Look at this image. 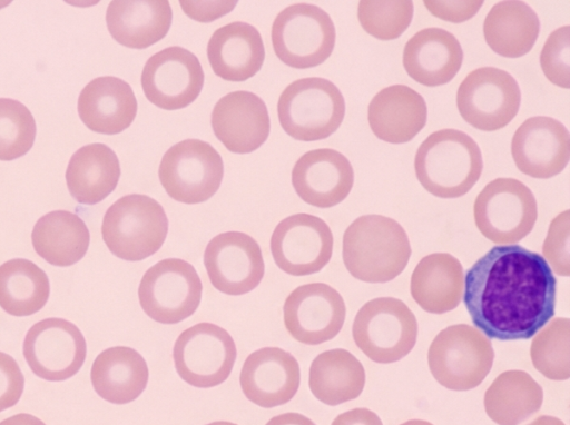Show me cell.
<instances>
[{
	"label": "cell",
	"instance_id": "cell-1",
	"mask_svg": "<svg viewBox=\"0 0 570 425\" xmlns=\"http://www.w3.org/2000/svg\"><path fill=\"white\" fill-rule=\"evenodd\" d=\"M462 297L488 338L529 339L554 316L557 280L540 254L498 245L468 269Z\"/></svg>",
	"mask_w": 570,
	"mask_h": 425
},
{
	"label": "cell",
	"instance_id": "cell-2",
	"mask_svg": "<svg viewBox=\"0 0 570 425\" xmlns=\"http://www.w3.org/2000/svg\"><path fill=\"white\" fill-rule=\"evenodd\" d=\"M404 228L383 215H363L345 229L342 257L347 271L356 279L382 284L396 278L411 257Z\"/></svg>",
	"mask_w": 570,
	"mask_h": 425
},
{
	"label": "cell",
	"instance_id": "cell-3",
	"mask_svg": "<svg viewBox=\"0 0 570 425\" xmlns=\"http://www.w3.org/2000/svg\"><path fill=\"white\" fill-rule=\"evenodd\" d=\"M414 169L419 182L439 198H459L479 180L482 154L465 132L441 129L429 135L416 150Z\"/></svg>",
	"mask_w": 570,
	"mask_h": 425
},
{
	"label": "cell",
	"instance_id": "cell-4",
	"mask_svg": "<svg viewBox=\"0 0 570 425\" xmlns=\"http://www.w3.org/2000/svg\"><path fill=\"white\" fill-rule=\"evenodd\" d=\"M168 233V218L154 198L129 194L117 199L105 212L101 236L116 257L139 261L163 246Z\"/></svg>",
	"mask_w": 570,
	"mask_h": 425
},
{
	"label": "cell",
	"instance_id": "cell-5",
	"mask_svg": "<svg viewBox=\"0 0 570 425\" xmlns=\"http://www.w3.org/2000/svg\"><path fill=\"white\" fill-rule=\"evenodd\" d=\"M277 113L283 130L292 138L315 141L338 129L345 116V100L332 81L301 78L282 91Z\"/></svg>",
	"mask_w": 570,
	"mask_h": 425
},
{
	"label": "cell",
	"instance_id": "cell-6",
	"mask_svg": "<svg viewBox=\"0 0 570 425\" xmlns=\"http://www.w3.org/2000/svg\"><path fill=\"white\" fill-rule=\"evenodd\" d=\"M494 350L490 339L469 324L442 329L428 350V364L443 387L463 392L479 386L490 373Z\"/></svg>",
	"mask_w": 570,
	"mask_h": 425
},
{
	"label": "cell",
	"instance_id": "cell-7",
	"mask_svg": "<svg viewBox=\"0 0 570 425\" xmlns=\"http://www.w3.org/2000/svg\"><path fill=\"white\" fill-rule=\"evenodd\" d=\"M352 336L355 345L372 362L392 364L413 349L417 322L401 299L377 297L366 302L356 313Z\"/></svg>",
	"mask_w": 570,
	"mask_h": 425
},
{
	"label": "cell",
	"instance_id": "cell-8",
	"mask_svg": "<svg viewBox=\"0 0 570 425\" xmlns=\"http://www.w3.org/2000/svg\"><path fill=\"white\" fill-rule=\"evenodd\" d=\"M272 43L277 58L294 69L320 66L332 55L336 31L323 9L295 3L283 9L272 24Z\"/></svg>",
	"mask_w": 570,
	"mask_h": 425
},
{
	"label": "cell",
	"instance_id": "cell-9",
	"mask_svg": "<svg viewBox=\"0 0 570 425\" xmlns=\"http://www.w3.org/2000/svg\"><path fill=\"white\" fill-rule=\"evenodd\" d=\"M479 231L497 245H514L528 236L538 218L534 195L514 178H497L479 192L473 205Z\"/></svg>",
	"mask_w": 570,
	"mask_h": 425
},
{
	"label": "cell",
	"instance_id": "cell-10",
	"mask_svg": "<svg viewBox=\"0 0 570 425\" xmlns=\"http://www.w3.org/2000/svg\"><path fill=\"white\" fill-rule=\"evenodd\" d=\"M224 164L218 151L199 139H185L163 156L158 177L170 198L183 204H200L218 190Z\"/></svg>",
	"mask_w": 570,
	"mask_h": 425
},
{
	"label": "cell",
	"instance_id": "cell-11",
	"mask_svg": "<svg viewBox=\"0 0 570 425\" xmlns=\"http://www.w3.org/2000/svg\"><path fill=\"white\" fill-rule=\"evenodd\" d=\"M203 284L188 261L180 258L159 260L144 274L139 304L147 316L160 324H177L190 317L202 299Z\"/></svg>",
	"mask_w": 570,
	"mask_h": 425
},
{
	"label": "cell",
	"instance_id": "cell-12",
	"mask_svg": "<svg viewBox=\"0 0 570 425\" xmlns=\"http://www.w3.org/2000/svg\"><path fill=\"white\" fill-rule=\"evenodd\" d=\"M236 355V345L230 334L207 322L180 333L173 348L179 377L198 388H210L224 383L233 370Z\"/></svg>",
	"mask_w": 570,
	"mask_h": 425
},
{
	"label": "cell",
	"instance_id": "cell-13",
	"mask_svg": "<svg viewBox=\"0 0 570 425\" xmlns=\"http://www.w3.org/2000/svg\"><path fill=\"white\" fill-rule=\"evenodd\" d=\"M521 91L517 80L495 67H481L466 75L458 88L461 117L481 131H495L517 116Z\"/></svg>",
	"mask_w": 570,
	"mask_h": 425
},
{
	"label": "cell",
	"instance_id": "cell-14",
	"mask_svg": "<svg viewBox=\"0 0 570 425\" xmlns=\"http://www.w3.org/2000/svg\"><path fill=\"white\" fill-rule=\"evenodd\" d=\"M23 356L38 377L61 382L82 367L87 344L80 329L63 318H45L33 324L23 340Z\"/></svg>",
	"mask_w": 570,
	"mask_h": 425
},
{
	"label": "cell",
	"instance_id": "cell-15",
	"mask_svg": "<svg viewBox=\"0 0 570 425\" xmlns=\"http://www.w3.org/2000/svg\"><path fill=\"white\" fill-rule=\"evenodd\" d=\"M333 234L320 217L299 212L281 220L271 237L275 264L292 276H306L322 270L333 253Z\"/></svg>",
	"mask_w": 570,
	"mask_h": 425
},
{
	"label": "cell",
	"instance_id": "cell-16",
	"mask_svg": "<svg viewBox=\"0 0 570 425\" xmlns=\"http://www.w3.org/2000/svg\"><path fill=\"white\" fill-rule=\"evenodd\" d=\"M140 80L144 93L153 105L165 110H178L199 96L204 71L191 51L171 46L149 57Z\"/></svg>",
	"mask_w": 570,
	"mask_h": 425
},
{
	"label": "cell",
	"instance_id": "cell-17",
	"mask_svg": "<svg viewBox=\"0 0 570 425\" xmlns=\"http://www.w3.org/2000/svg\"><path fill=\"white\" fill-rule=\"evenodd\" d=\"M288 334L305 345H320L333 339L342 329L346 306L342 295L324 283L296 287L283 306Z\"/></svg>",
	"mask_w": 570,
	"mask_h": 425
},
{
	"label": "cell",
	"instance_id": "cell-18",
	"mask_svg": "<svg viewBox=\"0 0 570 425\" xmlns=\"http://www.w3.org/2000/svg\"><path fill=\"white\" fill-rule=\"evenodd\" d=\"M204 266L212 285L220 293L238 296L255 289L265 265L257 241L242 231H225L209 240Z\"/></svg>",
	"mask_w": 570,
	"mask_h": 425
},
{
	"label": "cell",
	"instance_id": "cell-19",
	"mask_svg": "<svg viewBox=\"0 0 570 425\" xmlns=\"http://www.w3.org/2000/svg\"><path fill=\"white\" fill-rule=\"evenodd\" d=\"M511 155L522 174L537 179L552 178L568 165L569 131L554 118L530 117L514 131Z\"/></svg>",
	"mask_w": 570,
	"mask_h": 425
},
{
	"label": "cell",
	"instance_id": "cell-20",
	"mask_svg": "<svg viewBox=\"0 0 570 425\" xmlns=\"http://www.w3.org/2000/svg\"><path fill=\"white\" fill-rule=\"evenodd\" d=\"M354 170L340 151L318 148L303 154L292 169V185L298 197L317 208H331L351 192Z\"/></svg>",
	"mask_w": 570,
	"mask_h": 425
},
{
	"label": "cell",
	"instance_id": "cell-21",
	"mask_svg": "<svg viewBox=\"0 0 570 425\" xmlns=\"http://www.w3.org/2000/svg\"><path fill=\"white\" fill-rule=\"evenodd\" d=\"M240 388L248 401L263 408L288 403L301 384L296 358L279 347L259 348L245 359L239 375Z\"/></svg>",
	"mask_w": 570,
	"mask_h": 425
},
{
	"label": "cell",
	"instance_id": "cell-22",
	"mask_svg": "<svg viewBox=\"0 0 570 425\" xmlns=\"http://www.w3.org/2000/svg\"><path fill=\"white\" fill-rule=\"evenodd\" d=\"M210 122L217 139L229 151L240 155L258 149L271 130L265 102L245 90L222 97L214 106Z\"/></svg>",
	"mask_w": 570,
	"mask_h": 425
},
{
	"label": "cell",
	"instance_id": "cell-23",
	"mask_svg": "<svg viewBox=\"0 0 570 425\" xmlns=\"http://www.w3.org/2000/svg\"><path fill=\"white\" fill-rule=\"evenodd\" d=\"M463 50L451 32L441 28L417 31L405 43L403 67L414 81L438 87L450 82L459 72Z\"/></svg>",
	"mask_w": 570,
	"mask_h": 425
},
{
	"label": "cell",
	"instance_id": "cell-24",
	"mask_svg": "<svg viewBox=\"0 0 570 425\" xmlns=\"http://www.w3.org/2000/svg\"><path fill=\"white\" fill-rule=\"evenodd\" d=\"M426 118L424 98L405 85L383 88L367 108L371 130L379 139L390 144L412 140L424 128Z\"/></svg>",
	"mask_w": 570,
	"mask_h": 425
},
{
	"label": "cell",
	"instance_id": "cell-25",
	"mask_svg": "<svg viewBox=\"0 0 570 425\" xmlns=\"http://www.w3.org/2000/svg\"><path fill=\"white\" fill-rule=\"evenodd\" d=\"M81 121L91 131L116 135L127 129L137 115L132 88L120 78L98 77L89 81L78 97Z\"/></svg>",
	"mask_w": 570,
	"mask_h": 425
},
{
	"label": "cell",
	"instance_id": "cell-26",
	"mask_svg": "<svg viewBox=\"0 0 570 425\" xmlns=\"http://www.w3.org/2000/svg\"><path fill=\"white\" fill-rule=\"evenodd\" d=\"M207 58L219 78L233 82L245 81L254 77L263 66V39L249 23H227L212 34L207 43Z\"/></svg>",
	"mask_w": 570,
	"mask_h": 425
},
{
	"label": "cell",
	"instance_id": "cell-27",
	"mask_svg": "<svg viewBox=\"0 0 570 425\" xmlns=\"http://www.w3.org/2000/svg\"><path fill=\"white\" fill-rule=\"evenodd\" d=\"M173 19L167 0H114L106 11L111 37L131 49H146L161 40Z\"/></svg>",
	"mask_w": 570,
	"mask_h": 425
},
{
	"label": "cell",
	"instance_id": "cell-28",
	"mask_svg": "<svg viewBox=\"0 0 570 425\" xmlns=\"http://www.w3.org/2000/svg\"><path fill=\"white\" fill-rule=\"evenodd\" d=\"M463 288V267L449 253L424 256L411 275L412 298L423 310L431 314H444L455 309L462 300Z\"/></svg>",
	"mask_w": 570,
	"mask_h": 425
},
{
	"label": "cell",
	"instance_id": "cell-29",
	"mask_svg": "<svg viewBox=\"0 0 570 425\" xmlns=\"http://www.w3.org/2000/svg\"><path fill=\"white\" fill-rule=\"evenodd\" d=\"M149 370L144 357L128 346H114L95 358L90 379L95 392L105 401L122 405L145 391Z\"/></svg>",
	"mask_w": 570,
	"mask_h": 425
},
{
	"label": "cell",
	"instance_id": "cell-30",
	"mask_svg": "<svg viewBox=\"0 0 570 425\" xmlns=\"http://www.w3.org/2000/svg\"><path fill=\"white\" fill-rule=\"evenodd\" d=\"M120 178V164L105 144L80 147L69 159L66 184L70 195L82 205H95L108 197Z\"/></svg>",
	"mask_w": 570,
	"mask_h": 425
},
{
	"label": "cell",
	"instance_id": "cell-31",
	"mask_svg": "<svg viewBox=\"0 0 570 425\" xmlns=\"http://www.w3.org/2000/svg\"><path fill=\"white\" fill-rule=\"evenodd\" d=\"M540 21L534 10L520 0L497 2L483 22L487 45L505 58H519L534 46Z\"/></svg>",
	"mask_w": 570,
	"mask_h": 425
},
{
	"label": "cell",
	"instance_id": "cell-32",
	"mask_svg": "<svg viewBox=\"0 0 570 425\" xmlns=\"http://www.w3.org/2000/svg\"><path fill=\"white\" fill-rule=\"evenodd\" d=\"M31 243L36 253L47 263L68 267L86 255L90 234L78 215L68 210H55L36 221Z\"/></svg>",
	"mask_w": 570,
	"mask_h": 425
},
{
	"label": "cell",
	"instance_id": "cell-33",
	"mask_svg": "<svg viewBox=\"0 0 570 425\" xmlns=\"http://www.w3.org/2000/svg\"><path fill=\"white\" fill-rule=\"evenodd\" d=\"M365 379L362 363L348 350L334 348L313 359L308 386L316 399L336 406L357 398L364 389Z\"/></svg>",
	"mask_w": 570,
	"mask_h": 425
},
{
	"label": "cell",
	"instance_id": "cell-34",
	"mask_svg": "<svg viewBox=\"0 0 570 425\" xmlns=\"http://www.w3.org/2000/svg\"><path fill=\"white\" fill-rule=\"evenodd\" d=\"M542 402V387L520 369L498 375L483 398L487 415L498 425L521 424L540 411Z\"/></svg>",
	"mask_w": 570,
	"mask_h": 425
},
{
	"label": "cell",
	"instance_id": "cell-35",
	"mask_svg": "<svg viewBox=\"0 0 570 425\" xmlns=\"http://www.w3.org/2000/svg\"><path fill=\"white\" fill-rule=\"evenodd\" d=\"M49 295L47 274L31 260L13 258L0 265V307L9 315H33L45 307Z\"/></svg>",
	"mask_w": 570,
	"mask_h": 425
},
{
	"label": "cell",
	"instance_id": "cell-36",
	"mask_svg": "<svg viewBox=\"0 0 570 425\" xmlns=\"http://www.w3.org/2000/svg\"><path fill=\"white\" fill-rule=\"evenodd\" d=\"M569 344V318H553L535 334L531 342L530 357L533 367L548 379H568L570 377Z\"/></svg>",
	"mask_w": 570,
	"mask_h": 425
},
{
	"label": "cell",
	"instance_id": "cell-37",
	"mask_svg": "<svg viewBox=\"0 0 570 425\" xmlns=\"http://www.w3.org/2000/svg\"><path fill=\"white\" fill-rule=\"evenodd\" d=\"M413 12L411 0H362L357 6L361 27L380 40L399 38L409 28Z\"/></svg>",
	"mask_w": 570,
	"mask_h": 425
},
{
	"label": "cell",
	"instance_id": "cell-38",
	"mask_svg": "<svg viewBox=\"0 0 570 425\" xmlns=\"http://www.w3.org/2000/svg\"><path fill=\"white\" fill-rule=\"evenodd\" d=\"M36 121L20 101L0 98V160L10 161L26 155L36 139Z\"/></svg>",
	"mask_w": 570,
	"mask_h": 425
},
{
	"label": "cell",
	"instance_id": "cell-39",
	"mask_svg": "<svg viewBox=\"0 0 570 425\" xmlns=\"http://www.w3.org/2000/svg\"><path fill=\"white\" fill-rule=\"evenodd\" d=\"M570 27L562 26L547 38L541 52L540 66L546 78L553 85L570 88Z\"/></svg>",
	"mask_w": 570,
	"mask_h": 425
},
{
	"label": "cell",
	"instance_id": "cell-40",
	"mask_svg": "<svg viewBox=\"0 0 570 425\" xmlns=\"http://www.w3.org/2000/svg\"><path fill=\"white\" fill-rule=\"evenodd\" d=\"M569 237L570 214L567 209L551 220L542 246V257L551 270L563 277L570 276Z\"/></svg>",
	"mask_w": 570,
	"mask_h": 425
},
{
	"label": "cell",
	"instance_id": "cell-41",
	"mask_svg": "<svg viewBox=\"0 0 570 425\" xmlns=\"http://www.w3.org/2000/svg\"><path fill=\"white\" fill-rule=\"evenodd\" d=\"M24 388V376L16 359L0 352V413L14 406Z\"/></svg>",
	"mask_w": 570,
	"mask_h": 425
},
{
	"label": "cell",
	"instance_id": "cell-42",
	"mask_svg": "<svg viewBox=\"0 0 570 425\" xmlns=\"http://www.w3.org/2000/svg\"><path fill=\"white\" fill-rule=\"evenodd\" d=\"M424 6L436 18L460 23L471 19L483 4L478 1H434L425 0Z\"/></svg>",
	"mask_w": 570,
	"mask_h": 425
},
{
	"label": "cell",
	"instance_id": "cell-43",
	"mask_svg": "<svg viewBox=\"0 0 570 425\" xmlns=\"http://www.w3.org/2000/svg\"><path fill=\"white\" fill-rule=\"evenodd\" d=\"M236 1H186L179 2L184 12L199 22L214 21L228 13L236 6Z\"/></svg>",
	"mask_w": 570,
	"mask_h": 425
},
{
	"label": "cell",
	"instance_id": "cell-44",
	"mask_svg": "<svg viewBox=\"0 0 570 425\" xmlns=\"http://www.w3.org/2000/svg\"><path fill=\"white\" fill-rule=\"evenodd\" d=\"M331 425H383V423L373 411L358 407L341 413Z\"/></svg>",
	"mask_w": 570,
	"mask_h": 425
},
{
	"label": "cell",
	"instance_id": "cell-45",
	"mask_svg": "<svg viewBox=\"0 0 570 425\" xmlns=\"http://www.w3.org/2000/svg\"><path fill=\"white\" fill-rule=\"evenodd\" d=\"M265 425H316L307 416L289 412L272 417Z\"/></svg>",
	"mask_w": 570,
	"mask_h": 425
},
{
	"label": "cell",
	"instance_id": "cell-46",
	"mask_svg": "<svg viewBox=\"0 0 570 425\" xmlns=\"http://www.w3.org/2000/svg\"><path fill=\"white\" fill-rule=\"evenodd\" d=\"M0 425H46L40 418L27 414V413H19L16 415H12L3 421L0 422Z\"/></svg>",
	"mask_w": 570,
	"mask_h": 425
},
{
	"label": "cell",
	"instance_id": "cell-47",
	"mask_svg": "<svg viewBox=\"0 0 570 425\" xmlns=\"http://www.w3.org/2000/svg\"><path fill=\"white\" fill-rule=\"evenodd\" d=\"M528 425H566L560 418L550 416V415H541L537 417L534 421L529 423Z\"/></svg>",
	"mask_w": 570,
	"mask_h": 425
},
{
	"label": "cell",
	"instance_id": "cell-48",
	"mask_svg": "<svg viewBox=\"0 0 570 425\" xmlns=\"http://www.w3.org/2000/svg\"><path fill=\"white\" fill-rule=\"evenodd\" d=\"M400 425H433L431 422L424 419H410Z\"/></svg>",
	"mask_w": 570,
	"mask_h": 425
},
{
	"label": "cell",
	"instance_id": "cell-49",
	"mask_svg": "<svg viewBox=\"0 0 570 425\" xmlns=\"http://www.w3.org/2000/svg\"><path fill=\"white\" fill-rule=\"evenodd\" d=\"M206 425H237V424L232 423V422H227V421H217V422H213V423H209V424H206Z\"/></svg>",
	"mask_w": 570,
	"mask_h": 425
}]
</instances>
